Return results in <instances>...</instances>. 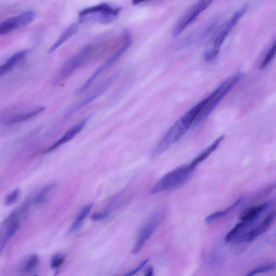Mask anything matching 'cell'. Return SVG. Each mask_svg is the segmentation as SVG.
Returning <instances> with one entry per match:
<instances>
[{
  "instance_id": "1",
  "label": "cell",
  "mask_w": 276,
  "mask_h": 276,
  "mask_svg": "<svg viewBox=\"0 0 276 276\" xmlns=\"http://www.w3.org/2000/svg\"><path fill=\"white\" fill-rule=\"evenodd\" d=\"M248 4H245L242 8L233 13L232 16L221 26H219L213 37L209 45L203 54V58L206 62L215 60L220 53L223 42L249 9Z\"/></svg>"
},
{
  "instance_id": "2",
  "label": "cell",
  "mask_w": 276,
  "mask_h": 276,
  "mask_svg": "<svg viewBox=\"0 0 276 276\" xmlns=\"http://www.w3.org/2000/svg\"><path fill=\"white\" fill-rule=\"evenodd\" d=\"M194 169L189 164L173 170L155 184L151 193L156 194L180 188L189 180Z\"/></svg>"
},
{
  "instance_id": "3",
  "label": "cell",
  "mask_w": 276,
  "mask_h": 276,
  "mask_svg": "<svg viewBox=\"0 0 276 276\" xmlns=\"http://www.w3.org/2000/svg\"><path fill=\"white\" fill-rule=\"evenodd\" d=\"M121 10L120 7H113L107 4H99L82 11L79 14V23L108 25L118 18Z\"/></svg>"
},
{
  "instance_id": "4",
  "label": "cell",
  "mask_w": 276,
  "mask_h": 276,
  "mask_svg": "<svg viewBox=\"0 0 276 276\" xmlns=\"http://www.w3.org/2000/svg\"><path fill=\"white\" fill-rule=\"evenodd\" d=\"M95 47L90 45L84 47L66 62L62 66L55 80V84H59L65 81L93 58Z\"/></svg>"
},
{
  "instance_id": "5",
  "label": "cell",
  "mask_w": 276,
  "mask_h": 276,
  "mask_svg": "<svg viewBox=\"0 0 276 276\" xmlns=\"http://www.w3.org/2000/svg\"><path fill=\"white\" fill-rule=\"evenodd\" d=\"M165 216L164 209H159L154 212L145 222L139 233L138 238L132 250V254L139 253L144 245L158 229Z\"/></svg>"
},
{
  "instance_id": "6",
  "label": "cell",
  "mask_w": 276,
  "mask_h": 276,
  "mask_svg": "<svg viewBox=\"0 0 276 276\" xmlns=\"http://www.w3.org/2000/svg\"><path fill=\"white\" fill-rule=\"evenodd\" d=\"M214 1V0H199L191 7L176 24L173 31V37L179 36Z\"/></svg>"
},
{
  "instance_id": "7",
  "label": "cell",
  "mask_w": 276,
  "mask_h": 276,
  "mask_svg": "<svg viewBox=\"0 0 276 276\" xmlns=\"http://www.w3.org/2000/svg\"><path fill=\"white\" fill-rule=\"evenodd\" d=\"M36 17V12L28 11L16 17L7 19L0 25V35H6L19 28L29 25Z\"/></svg>"
},
{
  "instance_id": "8",
  "label": "cell",
  "mask_w": 276,
  "mask_h": 276,
  "mask_svg": "<svg viewBox=\"0 0 276 276\" xmlns=\"http://www.w3.org/2000/svg\"><path fill=\"white\" fill-rule=\"evenodd\" d=\"M20 226L19 214L14 210L4 221L0 236V253H2L11 238L15 235Z\"/></svg>"
},
{
  "instance_id": "9",
  "label": "cell",
  "mask_w": 276,
  "mask_h": 276,
  "mask_svg": "<svg viewBox=\"0 0 276 276\" xmlns=\"http://www.w3.org/2000/svg\"><path fill=\"white\" fill-rule=\"evenodd\" d=\"M118 76V75L117 74L112 75L109 78V79L103 82L100 86H99L96 90H95L93 93L90 94L86 98H85L84 100L81 101L79 104L76 105L75 107L72 109H71L70 111L67 113L66 116V119H68L70 117H72L78 111H79L82 109L86 107V106L96 100L98 97L101 96L104 93H105L106 90L109 88L112 83L116 79Z\"/></svg>"
},
{
  "instance_id": "10",
  "label": "cell",
  "mask_w": 276,
  "mask_h": 276,
  "mask_svg": "<svg viewBox=\"0 0 276 276\" xmlns=\"http://www.w3.org/2000/svg\"><path fill=\"white\" fill-rule=\"evenodd\" d=\"M90 118V116H89L73 126L72 128L68 130L59 140L56 141V142L51 146L46 148L43 151V153L47 154L51 153L63 145L68 143L71 140H72L76 137L77 134H79L83 129L85 126H86Z\"/></svg>"
},
{
  "instance_id": "11",
  "label": "cell",
  "mask_w": 276,
  "mask_h": 276,
  "mask_svg": "<svg viewBox=\"0 0 276 276\" xmlns=\"http://www.w3.org/2000/svg\"><path fill=\"white\" fill-rule=\"evenodd\" d=\"M132 44V38L130 32L125 30L123 33V41L121 46L113 54L103 65L98 68L100 72L103 74L110 68L128 49Z\"/></svg>"
},
{
  "instance_id": "12",
  "label": "cell",
  "mask_w": 276,
  "mask_h": 276,
  "mask_svg": "<svg viewBox=\"0 0 276 276\" xmlns=\"http://www.w3.org/2000/svg\"><path fill=\"white\" fill-rule=\"evenodd\" d=\"M29 50H24L14 54L8 59L3 65L0 67V75H4L9 73L14 68H16L20 62H22L27 55L29 53Z\"/></svg>"
},
{
  "instance_id": "13",
  "label": "cell",
  "mask_w": 276,
  "mask_h": 276,
  "mask_svg": "<svg viewBox=\"0 0 276 276\" xmlns=\"http://www.w3.org/2000/svg\"><path fill=\"white\" fill-rule=\"evenodd\" d=\"M224 138L225 136L223 135L216 139L213 143L206 148H205L203 151L190 162V166L195 169L196 167L201 163L204 160L207 159L212 153L217 150V148L220 145Z\"/></svg>"
},
{
  "instance_id": "14",
  "label": "cell",
  "mask_w": 276,
  "mask_h": 276,
  "mask_svg": "<svg viewBox=\"0 0 276 276\" xmlns=\"http://www.w3.org/2000/svg\"><path fill=\"white\" fill-rule=\"evenodd\" d=\"M273 217L274 215L273 214L268 215L256 228L247 232L242 239L245 242H251L261 234H263L269 227L272 222Z\"/></svg>"
},
{
  "instance_id": "15",
  "label": "cell",
  "mask_w": 276,
  "mask_h": 276,
  "mask_svg": "<svg viewBox=\"0 0 276 276\" xmlns=\"http://www.w3.org/2000/svg\"><path fill=\"white\" fill-rule=\"evenodd\" d=\"M270 202L258 205L245 209L239 216L240 221L248 224L256 219L268 206Z\"/></svg>"
},
{
  "instance_id": "16",
  "label": "cell",
  "mask_w": 276,
  "mask_h": 276,
  "mask_svg": "<svg viewBox=\"0 0 276 276\" xmlns=\"http://www.w3.org/2000/svg\"><path fill=\"white\" fill-rule=\"evenodd\" d=\"M45 107H41L34 109L27 112L20 113V114L13 116L7 120L6 124L7 125H12L23 123L27 121L28 120H30L38 116L41 114V113L45 111Z\"/></svg>"
},
{
  "instance_id": "17",
  "label": "cell",
  "mask_w": 276,
  "mask_h": 276,
  "mask_svg": "<svg viewBox=\"0 0 276 276\" xmlns=\"http://www.w3.org/2000/svg\"><path fill=\"white\" fill-rule=\"evenodd\" d=\"M55 187L54 183H51L42 188L33 198L32 204L37 207L43 206L50 199Z\"/></svg>"
},
{
  "instance_id": "18",
  "label": "cell",
  "mask_w": 276,
  "mask_h": 276,
  "mask_svg": "<svg viewBox=\"0 0 276 276\" xmlns=\"http://www.w3.org/2000/svg\"><path fill=\"white\" fill-rule=\"evenodd\" d=\"M79 30V25L77 24H73L69 26L67 29L63 32L61 36L57 40L55 44L49 49L48 53L51 54L54 53L60 47L65 43L69 39L72 38Z\"/></svg>"
},
{
  "instance_id": "19",
  "label": "cell",
  "mask_w": 276,
  "mask_h": 276,
  "mask_svg": "<svg viewBox=\"0 0 276 276\" xmlns=\"http://www.w3.org/2000/svg\"><path fill=\"white\" fill-rule=\"evenodd\" d=\"M40 262V259L37 254H31L24 258L18 266L19 271L23 274L30 273L35 270Z\"/></svg>"
},
{
  "instance_id": "20",
  "label": "cell",
  "mask_w": 276,
  "mask_h": 276,
  "mask_svg": "<svg viewBox=\"0 0 276 276\" xmlns=\"http://www.w3.org/2000/svg\"><path fill=\"white\" fill-rule=\"evenodd\" d=\"M94 207V203H91L84 206L80 211L79 215L69 229V233H73L79 230L82 226L85 219L89 215Z\"/></svg>"
},
{
  "instance_id": "21",
  "label": "cell",
  "mask_w": 276,
  "mask_h": 276,
  "mask_svg": "<svg viewBox=\"0 0 276 276\" xmlns=\"http://www.w3.org/2000/svg\"><path fill=\"white\" fill-rule=\"evenodd\" d=\"M242 200V198L240 197L237 199L234 203L231 205L228 208L225 209V210L216 212L213 214H211L207 216L205 221L208 223L210 224L212 221L216 220V219L222 217L225 215L228 214L229 212L232 210L233 209H235L237 206H238L239 204Z\"/></svg>"
},
{
  "instance_id": "22",
  "label": "cell",
  "mask_w": 276,
  "mask_h": 276,
  "mask_svg": "<svg viewBox=\"0 0 276 276\" xmlns=\"http://www.w3.org/2000/svg\"><path fill=\"white\" fill-rule=\"evenodd\" d=\"M275 268H276L275 262L268 263L254 268L253 269L247 272L245 275L247 276H252L270 271L274 270Z\"/></svg>"
},
{
  "instance_id": "23",
  "label": "cell",
  "mask_w": 276,
  "mask_h": 276,
  "mask_svg": "<svg viewBox=\"0 0 276 276\" xmlns=\"http://www.w3.org/2000/svg\"><path fill=\"white\" fill-rule=\"evenodd\" d=\"M247 224L240 221L239 223L236 224L234 227H233L226 235L225 237V241L226 243H229L232 241V240L234 239L237 235L238 234V233L241 231Z\"/></svg>"
},
{
  "instance_id": "24",
  "label": "cell",
  "mask_w": 276,
  "mask_h": 276,
  "mask_svg": "<svg viewBox=\"0 0 276 276\" xmlns=\"http://www.w3.org/2000/svg\"><path fill=\"white\" fill-rule=\"evenodd\" d=\"M276 56V40L274 42V43L270 49V50L268 51L267 53L265 56L264 59L261 63L260 66V70L265 69L268 65H270V63L274 59L275 56Z\"/></svg>"
},
{
  "instance_id": "25",
  "label": "cell",
  "mask_w": 276,
  "mask_h": 276,
  "mask_svg": "<svg viewBox=\"0 0 276 276\" xmlns=\"http://www.w3.org/2000/svg\"><path fill=\"white\" fill-rule=\"evenodd\" d=\"M66 257L63 254L58 253L55 254L51 261V267L53 270H57L65 263Z\"/></svg>"
},
{
  "instance_id": "26",
  "label": "cell",
  "mask_w": 276,
  "mask_h": 276,
  "mask_svg": "<svg viewBox=\"0 0 276 276\" xmlns=\"http://www.w3.org/2000/svg\"><path fill=\"white\" fill-rule=\"evenodd\" d=\"M21 191L19 188L14 189L6 198L5 204L6 206H11L16 203L20 199Z\"/></svg>"
},
{
  "instance_id": "27",
  "label": "cell",
  "mask_w": 276,
  "mask_h": 276,
  "mask_svg": "<svg viewBox=\"0 0 276 276\" xmlns=\"http://www.w3.org/2000/svg\"><path fill=\"white\" fill-rule=\"evenodd\" d=\"M110 215L109 211H105L100 213H97L91 216V219L93 221H102L107 218Z\"/></svg>"
},
{
  "instance_id": "28",
  "label": "cell",
  "mask_w": 276,
  "mask_h": 276,
  "mask_svg": "<svg viewBox=\"0 0 276 276\" xmlns=\"http://www.w3.org/2000/svg\"><path fill=\"white\" fill-rule=\"evenodd\" d=\"M148 260H148V259L144 260L143 261H142V262H141L139 265V266L138 267H137L135 268V269H134L132 271L129 272V273H127L125 275H133V274L136 273L140 270H141V268H142L148 263Z\"/></svg>"
},
{
  "instance_id": "29",
  "label": "cell",
  "mask_w": 276,
  "mask_h": 276,
  "mask_svg": "<svg viewBox=\"0 0 276 276\" xmlns=\"http://www.w3.org/2000/svg\"><path fill=\"white\" fill-rule=\"evenodd\" d=\"M154 270L152 266L148 267L146 271L145 275L151 276L153 274Z\"/></svg>"
},
{
  "instance_id": "30",
  "label": "cell",
  "mask_w": 276,
  "mask_h": 276,
  "mask_svg": "<svg viewBox=\"0 0 276 276\" xmlns=\"http://www.w3.org/2000/svg\"><path fill=\"white\" fill-rule=\"evenodd\" d=\"M146 1H147V0H132V4L134 6H136Z\"/></svg>"
}]
</instances>
